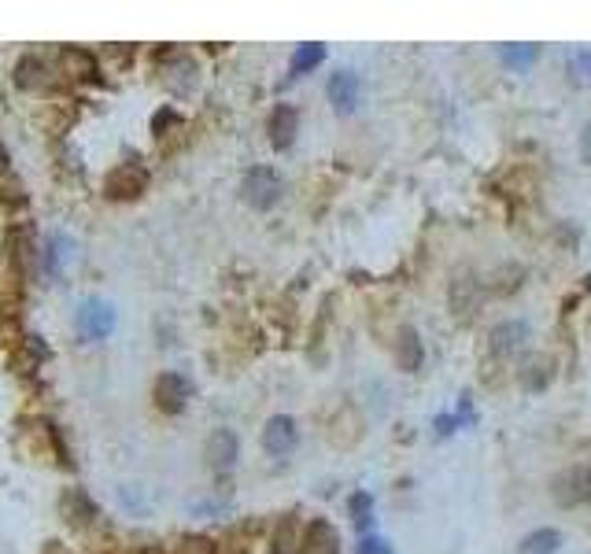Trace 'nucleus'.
<instances>
[{
    "mask_svg": "<svg viewBox=\"0 0 591 554\" xmlns=\"http://www.w3.org/2000/svg\"><path fill=\"white\" fill-rule=\"evenodd\" d=\"M303 543V529L296 525V518H285L274 529V540H270V554H300Z\"/></svg>",
    "mask_w": 591,
    "mask_h": 554,
    "instance_id": "nucleus-21",
    "label": "nucleus"
},
{
    "mask_svg": "<svg viewBox=\"0 0 591 554\" xmlns=\"http://www.w3.org/2000/svg\"><path fill=\"white\" fill-rule=\"evenodd\" d=\"M518 381L525 392H543L555 381V359L551 355H525L518 370Z\"/></svg>",
    "mask_w": 591,
    "mask_h": 554,
    "instance_id": "nucleus-16",
    "label": "nucleus"
},
{
    "mask_svg": "<svg viewBox=\"0 0 591 554\" xmlns=\"http://www.w3.org/2000/svg\"><path fill=\"white\" fill-rule=\"evenodd\" d=\"M551 499L558 506H584L591 503V466H566L562 473L551 477Z\"/></svg>",
    "mask_w": 591,
    "mask_h": 554,
    "instance_id": "nucleus-3",
    "label": "nucleus"
},
{
    "mask_svg": "<svg viewBox=\"0 0 591 554\" xmlns=\"http://www.w3.org/2000/svg\"><path fill=\"white\" fill-rule=\"evenodd\" d=\"M189 396H193V385H189L181 374H174V370L159 374L156 385H152V399H156V407L163 410V414H170V418L189 407Z\"/></svg>",
    "mask_w": 591,
    "mask_h": 554,
    "instance_id": "nucleus-6",
    "label": "nucleus"
},
{
    "mask_svg": "<svg viewBox=\"0 0 591 554\" xmlns=\"http://www.w3.org/2000/svg\"><path fill=\"white\" fill-rule=\"evenodd\" d=\"M499 63L507 67V71L521 74V71H529L532 63L540 60V45H499Z\"/></svg>",
    "mask_w": 591,
    "mask_h": 554,
    "instance_id": "nucleus-20",
    "label": "nucleus"
},
{
    "mask_svg": "<svg viewBox=\"0 0 591 554\" xmlns=\"http://www.w3.org/2000/svg\"><path fill=\"white\" fill-rule=\"evenodd\" d=\"M300 554H340V532L333 529L326 518L307 521V529H303V543H300Z\"/></svg>",
    "mask_w": 591,
    "mask_h": 554,
    "instance_id": "nucleus-14",
    "label": "nucleus"
},
{
    "mask_svg": "<svg viewBox=\"0 0 591 554\" xmlns=\"http://www.w3.org/2000/svg\"><path fill=\"white\" fill-rule=\"evenodd\" d=\"M67 248H71V241L63 237V233H52L49 241H45V252H41V266H45V274H60L63 259H67Z\"/></svg>",
    "mask_w": 591,
    "mask_h": 554,
    "instance_id": "nucleus-26",
    "label": "nucleus"
},
{
    "mask_svg": "<svg viewBox=\"0 0 591 554\" xmlns=\"http://www.w3.org/2000/svg\"><path fill=\"white\" fill-rule=\"evenodd\" d=\"M12 82L26 93H56L63 85V78L56 74L49 60H41V56H23V60L15 63L12 71Z\"/></svg>",
    "mask_w": 591,
    "mask_h": 554,
    "instance_id": "nucleus-4",
    "label": "nucleus"
},
{
    "mask_svg": "<svg viewBox=\"0 0 591 554\" xmlns=\"http://www.w3.org/2000/svg\"><path fill=\"white\" fill-rule=\"evenodd\" d=\"M296 444H300L296 418H289V414H274L263 429V451L266 455H274V458H285V455L296 451Z\"/></svg>",
    "mask_w": 591,
    "mask_h": 554,
    "instance_id": "nucleus-8",
    "label": "nucleus"
},
{
    "mask_svg": "<svg viewBox=\"0 0 591 554\" xmlns=\"http://www.w3.org/2000/svg\"><path fill=\"white\" fill-rule=\"evenodd\" d=\"M159 67H163L167 89H174V93H189L196 85V60L185 56V52H178V49L159 52Z\"/></svg>",
    "mask_w": 591,
    "mask_h": 554,
    "instance_id": "nucleus-10",
    "label": "nucleus"
},
{
    "mask_svg": "<svg viewBox=\"0 0 591 554\" xmlns=\"http://www.w3.org/2000/svg\"><path fill=\"white\" fill-rule=\"evenodd\" d=\"M425 362V344L414 326H399L396 333V366L403 374H418Z\"/></svg>",
    "mask_w": 591,
    "mask_h": 554,
    "instance_id": "nucleus-15",
    "label": "nucleus"
},
{
    "mask_svg": "<svg viewBox=\"0 0 591 554\" xmlns=\"http://www.w3.org/2000/svg\"><path fill=\"white\" fill-rule=\"evenodd\" d=\"M477 303H481V281L470 270L455 274V281H451V311L459 314V318H470L477 311Z\"/></svg>",
    "mask_w": 591,
    "mask_h": 554,
    "instance_id": "nucleus-17",
    "label": "nucleus"
},
{
    "mask_svg": "<svg viewBox=\"0 0 591 554\" xmlns=\"http://www.w3.org/2000/svg\"><path fill=\"white\" fill-rule=\"evenodd\" d=\"M163 554H218V543L211 536H200V532H189V536H178Z\"/></svg>",
    "mask_w": 591,
    "mask_h": 554,
    "instance_id": "nucleus-24",
    "label": "nucleus"
},
{
    "mask_svg": "<svg viewBox=\"0 0 591 554\" xmlns=\"http://www.w3.org/2000/svg\"><path fill=\"white\" fill-rule=\"evenodd\" d=\"M60 63H63V74H67V78H78V82H93V78L100 74L97 56L85 49H63Z\"/></svg>",
    "mask_w": 591,
    "mask_h": 554,
    "instance_id": "nucleus-18",
    "label": "nucleus"
},
{
    "mask_svg": "<svg viewBox=\"0 0 591 554\" xmlns=\"http://www.w3.org/2000/svg\"><path fill=\"white\" fill-rule=\"evenodd\" d=\"M60 514H63V521H71L74 529H89V525L100 518L97 503L89 499V492H85V488H67V492H63Z\"/></svg>",
    "mask_w": 591,
    "mask_h": 554,
    "instance_id": "nucleus-13",
    "label": "nucleus"
},
{
    "mask_svg": "<svg viewBox=\"0 0 591 554\" xmlns=\"http://www.w3.org/2000/svg\"><path fill=\"white\" fill-rule=\"evenodd\" d=\"M580 159L591 167V122L584 126V133H580Z\"/></svg>",
    "mask_w": 591,
    "mask_h": 554,
    "instance_id": "nucleus-30",
    "label": "nucleus"
},
{
    "mask_svg": "<svg viewBox=\"0 0 591 554\" xmlns=\"http://www.w3.org/2000/svg\"><path fill=\"white\" fill-rule=\"evenodd\" d=\"M322 60H326V45H300V49L292 52L289 74H292V78H300V74H311Z\"/></svg>",
    "mask_w": 591,
    "mask_h": 554,
    "instance_id": "nucleus-23",
    "label": "nucleus"
},
{
    "mask_svg": "<svg viewBox=\"0 0 591 554\" xmlns=\"http://www.w3.org/2000/svg\"><path fill=\"white\" fill-rule=\"evenodd\" d=\"M529 322H518V318H510V322H499V326L488 333V355L495 362H510L518 359L525 344H529Z\"/></svg>",
    "mask_w": 591,
    "mask_h": 554,
    "instance_id": "nucleus-5",
    "label": "nucleus"
},
{
    "mask_svg": "<svg viewBox=\"0 0 591 554\" xmlns=\"http://www.w3.org/2000/svg\"><path fill=\"white\" fill-rule=\"evenodd\" d=\"M459 414H440V418H436V422H433V429H436V433H440V436H451V433H455V429H459Z\"/></svg>",
    "mask_w": 591,
    "mask_h": 554,
    "instance_id": "nucleus-29",
    "label": "nucleus"
},
{
    "mask_svg": "<svg viewBox=\"0 0 591 554\" xmlns=\"http://www.w3.org/2000/svg\"><path fill=\"white\" fill-rule=\"evenodd\" d=\"M244 204L255 207V211H274L285 196V178H281L274 167H252L244 174Z\"/></svg>",
    "mask_w": 591,
    "mask_h": 554,
    "instance_id": "nucleus-1",
    "label": "nucleus"
},
{
    "mask_svg": "<svg viewBox=\"0 0 591 554\" xmlns=\"http://www.w3.org/2000/svg\"><path fill=\"white\" fill-rule=\"evenodd\" d=\"M558 547H562V532L536 529L518 543V554H558Z\"/></svg>",
    "mask_w": 591,
    "mask_h": 554,
    "instance_id": "nucleus-22",
    "label": "nucleus"
},
{
    "mask_svg": "<svg viewBox=\"0 0 591 554\" xmlns=\"http://www.w3.org/2000/svg\"><path fill=\"white\" fill-rule=\"evenodd\" d=\"M359 554H392V547H388V540H381V536H362Z\"/></svg>",
    "mask_w": 591,
    "mask_h": 554,
    "instance_id": "nucleus-28",
    "label": "nucleus"
},
{
    "mask_svg": "<svg viewBox=\"0 0 591 554\" xmlns=\"http://www.w3.org/2000/svg\"><path fill=\"white\" fill-rule=\"evenodd\" d=\"M326 97L340 115H351L362 100V78L355 71H348V67H344V71H333L326 82Z\"/></svg>",
    "mask_w": 591,
    "mask_h": 554,
    "instance_id": "nucleus-9",
    "label": "nucleus"
},
{
    "mask_svg": "<svg viewBox=\"0 0 591 554\" xmlns=\"http://www.w3.org/2000/svg\"><path fill=\"white\" fill-rule=\"evenodd\" d=\"M266 133H270V145L278 148V152H289L296 133H300V111L292 108V104H274L270 119H266Z\"/></svg>",
    "mask_w": 591,
    "mask_h": 554,
    "instance_id": "nucleus-11",
    "label": "nucleus"
},
{
    "mask_svg": "<svg viewBox=\"0 0 591 554\" xmlns=\"http://www.w3.org/2000/svg\"><path fill=\"white\" fill-rule=\"evenodd\" d=\"M348 514H351V521H355V529L366 532L370 525H374V495L370 492H351Z\"/></svg>",
    "mask_w": 591,
    "mask_h": 554,
    "instance_id": "nucleus-25",
    "label": "nucleus"
},
{
    "mask_svg": "<svg viewBox=\"0 0 591 554\" xmlns=\"http://www.w3.org/2000/svg\"><path fill=\"white\" fill-rule=\"evenodd\" d=\"M148 167H141L137 159L133 163H119V167L108 170V178H104V196L122 204V200H141L148 193Z\"/></svg>",
    "mask_w": 591,
    "mask_h": 554,
    "instance_id": "nucleus-2",
    "label": "nucleus"
},
{
    "mask_svg": "<svg viewBox=\"0 0 591 554\" xmlns=\"http://www.w3.org/2000/svg\"><path fill=\"white\" fill-rule=\"evenodd\" d=\"M45 554H71V551H67L60 540H52V543H45Z\"/></svg>",
    "mask_w": 591,
    "mask_h": 554,
    "instance_id": "nucleus-31",
    "label": "nucleus"
},
{
    "mask_svg": "<svg viewBox=\"0 0 591 554\" xmlns=\"http://www.w3.org/2000/svg\"><path fill=\"white\" fill-rule=\"evenodd\" d=\"M204 455H207V466L215 473H230L233 466H237V455H241L237 433H233V429H215L204 447Z\"/></svg>",
    "mask_w": 591,
    "mask_h": 554,
    "instance_id": "nucleus-12",
    "label": "nucleus"
},
{
    "mask_svg": "<svg viewBox=\"0 0 591 554\" xmlns=\"http://www.w3.org/2000/svg\"><path fill=\"white\" fill-rule=\"evenodd\" d=\"M115 333V311L104 300H85L78 307V337L82 340H108Z\"/></svg>",
    "mask_w": 591,
    "mask_h": 554,
    "instance_id": "nucleus-7",
    "label": "nucleus"
},
{
    "mask_svg": "<svg viewBox=\"0 0 591 554\" xmlns=\"http://www.w3.org/2000/svg\"><path fill=\"white\" fill-rule=\"evenodd\" d=\"M0 200L4 204H26V189L19 174L12 167V156H8V148L0 145Z\"/></svg>",
    "mask_w": 591,
    "mask_h": 554,
    "instance_id": "nucleus-19",
    "label": "nucleus"
},
{
    "mask_svg": "<svg viewBox=\"0 0 591 554\" xmlns=\"http://www.w3.org/2000/svg\"><path fill=\"white\" fill-rule=\"evenodd\" d=\"M573 71H577L580 82L591 85V49H580L577 56H573Z\"/></svg>",
    "mask_w": 591,
    "mask_h": 554,
    "instance_id": "nucleus-27",
    "label": "nucleus"
}]
</instances>
